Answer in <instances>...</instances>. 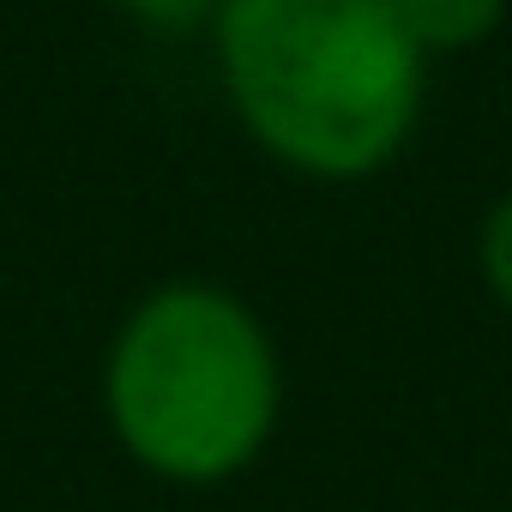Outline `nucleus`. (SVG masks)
I'll list each match as a JSON object with an SVG mask.
<instances>
[{"label": "nucleus", "instance_id": "1", "mask_svg": "<svg viewBox=\"0 0 512 512\" xmlns=\"http://www.w3.org/2000/svg\"><path fill=\"white\" fill-rule=\"evenodd\" d=\"M217 55L253 139L332 181L380 169L422 103L398 0H223Z\"/></svg>", "mask_w": 512, "mask_h": 512}, {"label": "nucleus", "instance_id": "2", "mask_svg": "<svg viewBox=\"0 0 512 512\" xmlns=\"http://www.w3.org/2000/svg\"><path fill=\"white\" fill-rule=\"evenodd\" d=\"M109 416L157 476L217 482L241 470L278 416V368L260 320L205 284L151 296L115 338Z\"/></svg>", "mask_w": 512, "mask_h": 512}, {"label": "nucleus", "instance_id": "3", "mask_svg": "<svg viewBox=\"0 0 512 512\" xmlns=\"http://www.w3.org/2000/svg\"><path fill=\"white\" fill-rule=\"evenodd\" d=\"M398 19L416 37V49H470L494 37L506 0H398Z\"/></svg>", "mask_w": 512, "mask_h": 512}, {"label": "nucleus", "instance_id": "4", "mask_svg": "<svg viewBox=\"0 0 512 512\" xmlns=\"http://www.w3.org/2000/svg\"><path fill=\"white\" fill-rule=\"evenodd\" d=\"M482 272H488L494 296L512 308V199L494 205V217H488V229H482Z\"/></svg>", "mask_w": 512, "mask_h": 512}, {"label": "nucleus", "instance_id": "5", "mask_svg": "<svg viewBox=\"0 0 512 512\" xmlns=\"http://www.w3.org/2000/svg\"><path fill=\"white\" fill-rule=\"evenodd\" d=\"M115 7H127V13H139V19H157V25H181V19L205 13L211 0H115Z\"/></svg>", "mask_w": 512, "mask_h": 512}]
</instances>
